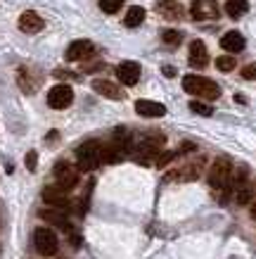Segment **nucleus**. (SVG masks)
Wrapping results in <instances>:
<instances>
[{
  "mask_svg": "<svg viewBox=\"0 0 256 259\" xmlns=\"http://www.w3.org/2000/svg\"><path fill=\"white\" fill-rule=\"evenodd\" d=\"M55 181L60 188L71 190L78 183V169L71 166L69 162H60V164H55Z\"/></svg>",
  "mask_w": 256,
  "mask_h": 259,
  "instance_id": "nucleus-6",
  "label": "nucleus"
},
{
  "mask_svg": "<svg viewBox=\"0 0 256 259\" xmlns=\"http://www.w3.org/2000/svg\"><path fill=\"white\" fill-rule=\"evenodd\" d=\"M164 74H166V76H173V74H176V69H173V67H164Z\"/></svg>",
  "mask_w": 256,
  "mask_h": 259,
  "instance_id": "nucleus-28",
  "label": "nucleus"
},
{
  "mask_svg": "<svg viewBox=\"0 0 256 259\" xmlns=\"http://www.w3.org/2000/svg\"><path fill=\"white\" fill-rule=\"evenodd\" d=\"M36 166H38V152L31 150V152H26V169H29V171H36Z\"/></svg>",
  "mask_w": 256,
  "mask_h": 259,
  "instance_id": "nucleus-26",
  "label": "nucleus"
},
{
  "mask_svg": "<svg viewBox=\"0 0 256 259\" xmlns=\"http://www.w3.org/2000/svg\"><path fill=\"white\" fill-rule=\"evenodd\" d=\"M216 69L225 71V74H228V71H233L235 69V57L233 55H221L216 60Z\"/></svg>",
  "mask_w": 256,
  "mask_h": 259,
  "instance_id": "nucleus-25",
  "label": "nucleus"
},
{
  "mask_svg": "<svg viewBox=\"0 0 256 259\" xmlns=\"http://www.w3.org/2000/svg\"><path fill=\"white\" fill-rule=\"evenodd\" d=\"M235 100H237V102H247V98H244L242 93H237V95H235Z\"/></svg>",
  "mask_w": 256,
  "mask_h": 259,
  "instance_id": "nucleus-30",
  "label": "nucleus"
},
{
  "mask_svg": "<svg viewBox=\"0 0 256 259\" xmlns=\"http://www.w3.org/2000/svg\"><path fill=\"white\" fill-rule=\"evenodd\" d=\"M190 15H192L194 22H209V19H216L218 17L216 0H194L192 8H190Z\"/></svg>",
  "mask_w": 256,
  "mask_h": 259,
  "instance_id": "nucleus-7",
  "label": "nucleus"
},
{
  "mask_svg": "<svg viewBox=\"0 0 256 259\" xmlns=\"http://www.w3.org/2000/svg\"><path fill=\"white\" fill-rule=\"evenodd\" d=\"M251 219H256V197H254V202H251Z\"/></svg>",
  "mask_w": 256,
  "mask_h": 259,
  "instance_id": "nucleus-29",
  "label": "nucleus"
},
{
  "mask_svg": "<svg viewBox=\"0 0 256 259\" xmlns=\"http://www.w3.org/2000/svg\"><path fill=\"white\" fill-rule=\"evenodd\" d=\"M71 102H74V91L67 83H60V86H53L50 93H47V105L53 110H67Z\"/></svg>",
  "mask_w": 256,
  "mask_h": 259,
  "instance_id": "nucleus-5",
  "label": "nucleus"
},
{
  "mask_svg": "<svg viewBox=\"0 0 256 259\" xmlns=\"http://www.w3.org/2000/svg\"><path fill=\"white\" fill-rule=\"evenodd\" d=\"M43 200H45L50 207H55V209H67V207H69V195H67V190L60 188L57 183H55V186H47V188L43 190Z\"/></svg>",
  "mask_w": 256,
  "mask_h": 259,
  "instance_id": "nucleus-8",
  "label": "nucleus"
},
{
  "mask_svg": "<svg viewBox=\"0 0 256 259\" xmlns=\"http://www.w3.org/2000/svg\"><path fill=\"white\" fill-rule=\"evenodd\" d=\"M95 53V46L90 40H74L69 48H67V60L69 62H81L85 57H90Z\"/></svg>",
  "mask_w": 256,
  "mask_h": 259,
  "instance_id": "nucleus-11",
  "label": "nucleus"
},
{
  "mask_svg": "<svg viewBox=\"0 0 256 259\" xmlns=\"http://www.w3.org/2000/svg\"><path fill=\"white\" fill-rule=\"evenodd\" d=\"M117 79L124 86H135L140 81V64L138 62H121L117 67Z\"/></svg>",
  "mask_w": 256,
  "mask_h": 259,
  "instance_id": "nucleus-10",
  "label": "nucleus"
},
{
  "mask_svg": "<svg viewBox=\"0 0 256 259\" xmlns=\"http://www.w3.org/2000/svg\"><path fill=\"white\" fill-rule=\"evenodd\" d=\"M93 91L95 93H100V95H105V98H109V100H121V98H124L121 88H119L117 83L107 81V79H95L93 81Z\"/></svg>",
  "mask_w": 256,
  "mask_h": 259,
  "instance_id": "nucleus-14",
  "label": "nucleus"
},
{
  "mask_svg": "<svg viewBox=\"0 0 256 259\" xmlns=\"http://www.w3.org/2000/svg\"><path fill=\"white\" fill-rule=\"evenodd\" d=\"M230 176H233V164H230V159L228 157L214 159V164H211V169H209V186L211 188L228 193Z\"/></svg>",
  "mask_w": 256,
  "mask_h": 259,
  "instance_id": "nucleus-3",
  "label": "nucleus"
},
{
  "mask_svg": "<svg viewBox=\"0 0 256 259\" xmlns=\"http://www.w3.org/2000/svg\"><path fill=\"white\" fill-rule=\"evenodd\" d=\"M244 36H242L240 31H228L223 33V38H221V48L223 50H228V53H242L244 50Z\"/></svg>",
  "mask_w": 256,
  "mask_h": 259,
  "instance_id": "nucleus-17",
  "label": "nucleus"
},
{
  "mask_svg": "<svg viewBox=\"0 0 256 259\" xmlns=\"http://www.w3.org/2000/svg\"><path fill=\"white\" fill-rule=\"evenodd\" d=\"M225 12H228V17H233V19H240L242 15L249 12V3L247 0H228L225 3Z\"/></svg>",
  "mask_w": 256,
  "mask_h": 259,
  "instance_id": "nucleus-21",
  "label": "nucleus"
},
{
  "mask_svg": "<svg viewBox=\"0 0 256 259\" xmlns=\"http://www.w3.org/2000/svg\"><path fill=\"white\" fill-rule=\"evenodd\" d=\"M202 169H204V157L202 159H194V162H187L185 166H180L178 171H171L166 179H169V181H176V179H180V181H194V179H199Z\"/></svg>",
  "mask_w": 256,
  "mask_h": 259,
  "instance_id": "nucleus-9",
  "label": "nucleus"
},
{
  "mask_svg": "<svg viewBox=\"0 0 256 259\" xmlns=\"http://www.w3.org/2000/svg\"><path fill=\"white\" fill-rule=\"evenodd\" d=\"M43 26H45V22H43L36 12H31V10L19 17V29H22L24 33H38V31H43Z\"/></svg>",
  "mask_w": 256,
  "mask_h": 259,
  "instance_id": "nucleus-15",
  "label": "nucleus"
},
{
  "mask_svg": "<svg viewBox=\"0 0 256 259\" xmlns=\"http://www.w3.org/2000/svg\"><path fill=\"white\" fill-rule=\"evenodd\" d=\"M242 76H244L247 81L256 79V64H249V67H244V69H242Z\"/></svg>",
  "mask_w": 256,
  "mask_h": 259,
  "instance_id": "nucleus-27",
  "label": "nucleus"
},
{
  "mask_svg": "<svg viewBox=\"0 0 256 259\" xmlns=\"http://www.w3.org/2000/svg\"><path fill=\"white\" fill-rule=\"evenodd\" d=\"M157 12L164 17V19H171V22H176L183 17V5L176 3V0H159L157 3Z\"/></svg>",
  "mask_w": 256,
  "mask_h": 259,
  "instance_id": "nucleus-16",
  "label": "nucleus"
},
{
  "mask_svg": "<svg viewBox=\"0 0 256 259\" xmlns=\"http://www.w3.org/2000/svg\"><path fill=\"white\" fill-rule=\"evenodd\" d=\"M162 40L166 43V46H171V48H176L183 40V33L180 31H176V29H166V31L162 33Z\"/></svg>",
  "mask_w": 256,
  "mask_h": 259,
  "instance_id": "nucleus-22",
  "label": "nucleus"
},
{
  "mask_svg": "<svg viewBox=\"0 0 256 259\" xmlns=\"http://www.w3.org/2000/svg\"><path fill=\"white\" fill-rule=\"evenodd\" d=\"M190 110H192L194 114H202V117H211V114H214V107L207 105V102H199V100L190 102Z\"/></svg>",
  "mask_w": 256,
  "mask_h": 259,
  "instance_id": "nucleus-24",
  "label": "nucleus"
},
{
  "mask_svg": "<svg viewBox=\"0 0 256 259\" xmlns=\"http://www.w3.org/2000/svg\"><path fill=\"white\" fill-rule=\"evenodd\" d=\"M142 22H145V8H140V5H133V8L126 10L124 24L128 26V29H135V26H140Z\"/></svg>",
  "mask_w": 256,
  "mask_h": 259,
  "instance_id": "nucleus-20",
  "label": "nucleus"
},
{
  "mask_svg": "<svg viewBox=\"0 0 256 259\" xmlns=\"http://www.w3.org/2000/svg\"><path fill=\"white\" fill-rule=\"evenodd\" d=\"M102 148H105V145L97 141L83 143V145L76 150L78 169H81V171H93L95 166H100L102 164Z\"/></svg>",
  "mask_w": 256,
  "mask_h": 259,
  "instance_id": "nucleus-2",
  "label": "nucleus"
},
{
  "mask_svg": "<svg viewBox=\"0 0 256 259\" xmlns=\"http://www.w3.org/2000/svg\"><path fill=\"white\" fill-rule=\"evenodd\" d=\"M121 8H124V0H100V10L107 15H117Z\"/></svg>",
  "mask_w": 256,
  "mask_h": 259,
  "instance_id": "nucleus-23",
  "label": "nucleus"
},
{
  "mask_svg": "<svg viewBox=\"0 0 256 259\" xmlns=\"http://www.w3.org/2000/svg\"><path fill=\"white\" fill-rule=\"evenodd\" d=\"M33 245H36L38 254H43V257H53L55 252H57V247H60V240H57V236H55V231L40 226V228L33 231Z\"/></svg>",
  "mask_w": 256,
  "mask_h": 259,
  "instance_id": "nucleus-4",
  "label": "nucleus"
},
{
  "mask_svg": "<svg viewBox=\"0 0 256 259\" xmlns=\"http://www.w3.org/2000/svg\"><path fill=\"white\" fill-rule=\"evenodd\" d=\"M183 88H185L190 95H197V98H204V100H216L221 95V88L214 83L211 79H204V76H183Z\"/></svg>",
  "mask_w": 256,
  "mask_h": 259,
  "instance_id": "nucleus-1",
  "label": "nucleus"
},
{
  "mask_svg": "<svg viewBox=\"0 0 256 259\" xmlns=\"http://www.w3.org/2000/svg\"><path fill=\"white\" fill-rule=\"evenodd\" d=\"M254 197H256V183L254 181H247V183H242L240 188L235 190V202L237 204H251L254 202Z\"/></svg>",
  "mask_w": 256,
  "mask_h": 259,
  "instance_id": "nucleus-18",
  "label": "nucleus"
},
{
  "mask_svg": "<svg viewBox=\"0 0 256 259\" xmlns=\"http://www.w3.org/2000/svg\"><path fill=\"white\" fill-rule=\"evenodd\" d=\"M190 64L197 67V69L209 64V50H207L202 40H192V46H190Z\"/></svg>",
  "mask_w": 256,
  "mask_h": 259,
  "instance_id": "nucleus-13",
  "label": "nucleus"
},
{
  "mask_svg": "<svg viewBox=\"0 0 256 259\" xmlns=\"http://www.w3.org/2000/svg\"><path fill=\"white\" fill-rule=\"evenodd\" d=\"M135 112L145 119H159L166 114V107L162 102H155V100H138L135 102Z\"/></svg>",
  "mask_w": 256,
  "mask_h": 259,
  "instance_id": "nucleus-12",
  "label": "nucleus"
},
{
  "mask_svg": "<svg viewBox=\"0 0 256 259\" xmlns=\"http://www.w3.org/2000/svg\"><path fill=\"white\" fill-rule=\"evenodd\" d=\"M40 217L45 221H50L53 226H57V228H64V231H69V221H67V217L62 214V209H43L40 212Z\"/></svg>",
  "mask_w": 256,
  "mask_h": 259,
  "instance_id": "nucleus-19",
  "label": "nucleus"
}]
</instances>
